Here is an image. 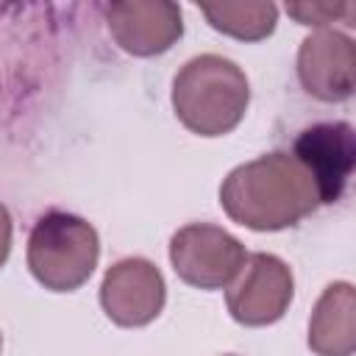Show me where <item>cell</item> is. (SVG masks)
<instances>
[{
  "mask_svg": "<svg viewBox=\"0 0 356 356\" xmlns=\"http://www.w3.org/2000/svg\"><path fill=\"white\" fill-rule=\"evenodd\" d=\"M222 211L250 231H284L317 206V186L292 153H267L234 167L220 186Z\"/></svg>",
  "mask_w": 356,
  "mask_h": 356,
  "instance_id": "1",
  "label": "cell"
},
{
  "mask_svg": "<svg viewBox=\"0 0 356 356\" xmlns=\"http://www.w3.org/2000/svg\"><path fill=\"white\" fill-rule=\"evenodd\" d=\"M250 103V83L231 58L203 53L172 78V108L181 125L197 136L231 134Z\"/></svg>",
  "mask_w": 356,
  "mask_h": 356,
  "instance_id": "2",
  "label": "cell"
},
{
  "mask_svg": "<svg viewBox=\"0 0 356 356\" xmlns=\"http://www.w3.org/2000/svg\"><path fill=\"white\" fill-rule=\"evenodd\" d=\"M28 270L50 292H75L89 281L100 259L92 222L70 211H44L28 234Z\"/></svg>",
  "mask_w": 356,
  "mask_h": 356,
  "instance_id": "3",
  "label": "cell"
},
{
  "mask_svg": "<svg viewBox=\"0 0 356 356\" xmlns=\"http://www.w3.org/2000/svg\"><path fill=\"white\" fill-rule=\"evenodd\" d=\"M248 259L245 245L211 222H189L170 239L175 275L197 289H225Z\"/></svg>",
  "mask_w": 356,
  "mask_h": 356,
  "instance_id": "4",
  "label": "cell"
},
{
  "mask_svg": "<svg viewBox=\"0 0 356 356\" xmlns=\"http://www.w3.org/2000/svg\"><path fill=\"white\" fill-rule=\"evenodd\" d=\"M295 295V278L284 259L273 253H248L236 278L225 286V306L239 325L261 328L278 323Z\"/></svg>",
  "mask_w": 356,
  "mask_h": 356,
  "instance_id": "5",
  "label": "cell"
},
{
  "mask_svg": "<svg viewBox=\"0 0 356 356\" xmlns=\"http://www.w3.org/2000/svg\"><path fill=\"white\" fill-rule=\"evenodd\" d=\"M164 303L167 284L153 261L128 256L106 270L100 284V306L114 325L142 328L161 314Z\"/></svg>",
  "mask_w": 356,
  "mask_h": 356,
  "instance_id": "6",
  "label": "cell"
},
{
  "mask_svg": "<svg viewBox=\"0 0 356 356\" xmlns=\"http://www.w3.org/2000/svg\"><path fill=\"white\" fill-rule=\"evenodd\" d=\"M103 17L120 50L139 58L161 56L184 36V17L172 0H114L103 6Z\"/></svg>",
  "mask_w": 356,
  "mask_h": 356,
  "instance_id": "7",
  "label": "cell"
},
{
  "mask_svg": "<svg viewBox=\"0 0 356 356\" xmlns=\"http://www.w3.org/2000/svg\"><path fill=\"white\" fill-rule=\"evenodd\" d=\"M292 156L309 170L320 203H337L356 167V136L348 122H317L298 134Z\"/></svg>",
  "mask_w": 356,
  "mask_h": 356,
  "instance_id": "8",
  "label": "cell"
},
{
  "mask_svg": "<svg viewBox=\"0 0 356 356\" xmlns=\"http://www.w3.org/2000/svg\"><path fill=\"white\" fill-rule=\"evenodd\" d=\"M298 78L323 103H342L353 95V42L350 36L320 28L298 50Z\"/></svg>",
  "mask_w": 356,
  "mask_h": 356,
  "instance_id": "9",
  "label": "cell"
},
{
  "mask_svg": "<svg viewBox=\"0 0 356 356\" xmlns=\"http://www.w3.org/2000/svg\"><path fill=\"white\" fill-rule=\"evenodd\" d=\"M309 348L317 356H353L356 295L348 281L328 284L309 317Z\"/></svg>",
  "mask_w": 356,
  "mask_h": 356,
  "instance_id": "10",
  "label": "cell"
},
{
  "mask_svg": "<svg viewBox=\"0 0 356 356\" xmlns=\"http://www.w3.org/2000/svg\"><path fill=\"white\" fill-rule=\"evenodd\" d=\"M200 11L214 31L234 36L239 42H261L275 31V22H278V6L264 0L203 3Z\"/></svg>",
  "mask_w": 356,
  "mask_h": 356,
  "instance_id": "11",
  "label": "cell"
},
{
  "mask_svg": "<svg viewBox=\"0 0 356 356\" xmlns=\"http://www.w3.org/2000/svg\"><path fill=\"white\" fill-rule=\"evenodd\" d=\"M286 11L300 22V25H314L323 28L334 19H350V3H289Z\"/></svg>",
  "mask_w": 356,
  "mask_h": 356,
  "instance_id": "12",
  "label": "cell"
},
{
  "mask_svg": "<svg viewBox=\"0 0 356 356\" xmlns=\"http://www.w3.org/2000/svg\"><path fill=\"white\" fill-rule=\"evenodd\" d=\"M11 234H14L11 214H8V209L0 203V267L6 264V259H8V253H11Z\"/></svg>",
  "mask_w": 356,
  "mask_h": 356,
  "instance_id": "13",
  "label": "cell"
},
{
  "mask_svg": "<svg viewBox=\"0 0 356 356\" xmlns=\"http://www.w3.org/2000/svg\"><path fill=\"white\" fill-rule=\"evenodd\" d=\"M0 348H3V334H0Z\"/></svg>",
  "mask_w": 356,
  "mask_h": 356,
  "instance_id": "14",
  "label": "cell"
},
{
  "mask_svg": "<svg viewBox=\"0 0 356 356\" xmlns=\"http://www.w3.org/2000/svg\"><path fill=\"white\" fill-rule=\"evenodd\" d=\"M228 356H234V353H228Z\"/></svg>",
  "mask_w": 356,
  "mask_h": 356,
  "instance_id": "15",
  "label": "cell"
}]
</instances>
